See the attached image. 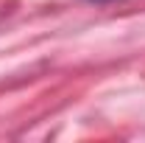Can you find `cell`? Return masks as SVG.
Segmentation results:
<instances>
[{"mask_svg":"<svg viewBox=\"0 0 145 143\" xmlns=\"http://www.w3.org/2000/svg\"><path fill=\"white\" fill-rule=\"evenodd\" d=\"M95 3H106V0H95Z\"/></svg>","mask_w":145,"mask_h":143,"instance_id":"obj_1","label":"cell"}]
</instances>
